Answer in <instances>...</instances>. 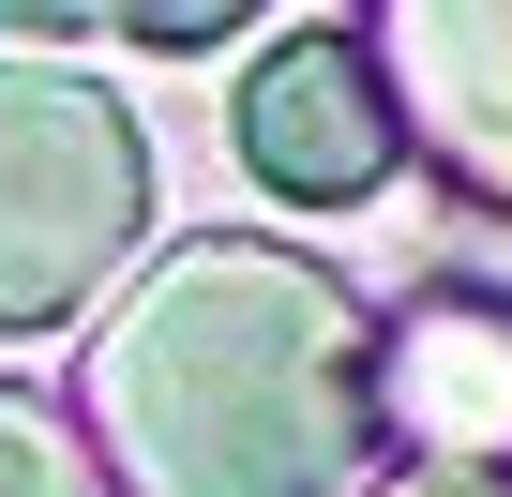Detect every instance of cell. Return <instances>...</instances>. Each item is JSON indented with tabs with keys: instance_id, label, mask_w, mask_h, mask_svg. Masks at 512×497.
Instances as JSON below:
<instances>
[{
	"instance_id": "6",
	"label": "cell",
	"mask_w": 512,
	"mask_h": 497,
	"mask_svg": "<svg viewBox=\"0 0 512 497\" xmlns=\"http://www.w3.org/2000/svg\"><path fill=\"white\" fill-rule=\"evenodd\" d=\"M241 16H272V0H0V46H226Z\"/></svg>"
},
{
	"instance_id": "2",
	"label": "cell",
	"mask_w": 512,
	"mask_h": 497,
	"mask_svg": "<svg viewBox=\"0 0 512 497\" xmlns=\"http://www.w3.org/2000/svg\"><path fill=\"white\" fill-rule=\"evenodd\" d=\"M151 241V136L76 61H0V347L76 332Z\"/></svg>"
},
{
	"instance_id": "3",
	"label": "cell",
	"mask_w": 512,
	"mask_h": 497,
	"mask_svg": "<svg viewBox=\"0 0 512 497\" xmlns=\"http://www.w3.org/2000/svg\"><path fill=\"white\" fill-rule=\"evenodd\" d=\"M347 31L392 91L407 166L512 226V0H347Z\"/></svg>"
},
{
	"instance_id": "5",
	"label": "cell",
	"mask_w": 512,
	"mask_h": 497,
	"mask_svg": "<svg viewBox=\"0 0 512 497\" xmlns=\"http://www.w3.org/2000/svg\"><path fill=\"white\" fill-rule=\"evenodd\" d=\"M362 422L422 467H512V317L437 287L392 332H362Z\"/></svg>"
},
{
	"instance_id": "7",
	"label": "cell",
	"mask_w": 512,
	"mask_h": 497,
	"mask_svg": "<svg viewBox=\"0 0 512 497\" xmlns=\"http://www.w3.org/2000/svg\"><path fill=\"white\" fill-rule=\"evenodd\" d=\"M0 497H106L76 407H46V392H16V377H0Z\"/></svg>"
},
{
	"instance_id": "1",
	"label": "cell",
	"mask_w": 512,
	"mask_h": 497,
	"mask_svg": "<svg viewBox=\"0 0 512 497\" xmlns=\"http://www.w3.org/2000/svg\"><path fill=\"white\" fill-rule=\"evenodd\" d=\"M362 302L332 257L256 226H196L76 332V437L106 497H347L377 467L362 422Z\"/></svg>"
},
{
	"instance_id": "8",
	"label": "cell",
	"mask_w": 512,
	"mask_h": 497,
	"mask_svg": "<svg viewBox=\"0 0 512 497\" xmlns=\"http://www.w3.org/2000/svg\"><path fill=\"white\" fill-rule=\"evenodd\" d=\"M347 497H512V467H422V452H392V467H362Z\"/></svg>"
},
{
	"instance_id": "4",
	"label": "cell",
	"mask_w": 512,
	"mask_h": 497,
	"mask_svg": "<svg viewBox=\"0 0 512 497\" xmlns=\"http://www.w3.org/2000/svg\"><path fill=\"white\" fill-rule=\"evenodd\" d=\"M226 136H241V181L287 196V211H362V196H392V166H407L392 91H377V61H362L347 16L256 46V76L226 91Z\"/></svg>"
}]
</instances>
